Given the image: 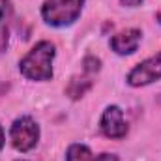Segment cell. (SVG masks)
Here are the masks:
<instances>
[{"label":"cell","instance_id":"obj_10","mask_svg":"<svg viewBox=\"0 0 161 161\" xmlns=\"http://www.w3.org/2000/svg\"><path fill=\"white\" fill-rule=\"evenodd\" d=\"M82 69L86 75H92V73H97L101 69V60L96 58V56H86L82 60Z\"/></svg>","mask_w":161,"mask_h":161},{"label":"cell","instance_id":"obj_7","mask_svg":"<svg viewBox=\"0 0 161 161\" xmlns=\"http://www.w3.org/2000/svg\"><path fill=\"white\" fill-rule=\"evenodd\" d=\"M66 161H118V158L113 154L96 156L86 144H71L66 152Z\"/></svg>","mask_w":161,"mask_h":161},{"label":"cell","instance_id":"obj_4","mask_svg":"<svg viewBox=\"0 0 161 161\" xmlns=\"http://www.w3.org/2000/svg\"><path fill=\"white\" fill-rule=\"evenodd\" d=\"M161 79V53L142 60L141 64H137L129 73H127V84L129 86H146L154 80Z\"/></svg>","mask_w":161,"mask_h":161},{"label":"cell","instance_id":"obj_13","mask_svg":"<svg viewBox=\"0 0 161 161\" xmlns=\"http://www.w3.org/2000/svg\"><path fill=\"white\" fill-rule=\"evenodd\" d=\"M156 17H158V21H159V25H161V9L158 11V15H156Z\"/></svg>","mask_w":161,"mask_h":161},{"label":"cell","instance_id":"obj_2","mask_svg":"<svg viewBox=\"0 0 161 161\" xmlns=\"http://www.w3.org/2000/svg\"><path fill=\"white\" fill-rule=\"evenodd\" d=\"M82 6L84 0H45L41 6V17L51 26H69L80 17Z\"/></svg>","mask_w":161,"mask_h":161},{"label":"cell","instance_id":"obj_11","mask_svg":"<svg viewBox=\"0 0 161 161\" xmlns=\"http://www.w3.org/2000/svg\"><path fill=\"white\" fill-rule=\"evenodd\" d=\"M124 6H127V8H135V6H139V4H142V0H120Z\"/></svg>","mask_w":161,"mask_h":161},{"label":"cell","instance_id":"obj_1","mask_svg":"<svg viewBox=\"0 0 161 161\" xmlns=\"http://www.w3.org/2000/svg\"><path fill=\"white\" fill-rule=\"evenodd\" d=\"M54 54H56V49L51 41L36 43L19 62L21 75L28 80H51Z\"/></svg>","mask_w":161,"mask_h":161},{"label":"cell","instance_id":"obj_9","mask_svg":"<svg viewBox=\"0 0 161 161\" xmlns=\"http://www.w3.org/2000/svg\"><path fill=\"white\" fill-rule=\"evenodd\" d=\"M92 88V80H90V75H75V77H71V80L68 82V86H66V94L71 97V99H79L82 97L88 90Z\"/></svg>","mask_w":161,"mask_h":161},{"label":"cell","instance_id":"obj_8","mask_svg":"<svg viewBox=\"0 0 161 161\" xmlns=\"http://www.w3.org/2000/svg\"><path fill=\"white\" fill-rule=\"evenodd\" d=\"M13 15L11 0H0V53L6 51L9 41V21Z\"/></svg>","mask_w":161,"mask_h":161},{"label":"cell","instance_id":"obj_14","mask_svg":"<svg viewBox=\"0 0 161 161\" xmlns=\"http://www.w3.org/2000/svg\"><path fill=\"white\" fill-rule=\"evenodd\" d=\"M17 161H25V159H17Z\"/></svg>","mask_w":161,"mask_h":161},{"label":"cell","instance_id":"obj_5","mask_svg":"<svg viewBox=\"0 0 161 161\" xmlns=\"http://www.w3.org/2000/svg\"><path fill=\"white\" fill-rule=\"evenodd\" d=\"M99 127L109 139H124L127 135V122L124 120V111L118 105H109L101 114Z\"/></svg>","mask_w":161,"mask_h":161},{"label":"cell","instance_id":"obj_12","mask_svg":"<svg viewBox=\"0 0 161 161\" xmlns=\"http://www.w3.org/2000/svg\"><path fill=\"white\" fill-rule=\"evenodd\" d=\"M4 142H6V137H4V129H2V125H0V150L4 148Z\"/></svg>","mask_w":161,"mask_h":161},{"label":"cell","instance_id":"obj_6","mask_svg":"<svg viewBox=\"0 0 161 161\" xmlns=\"http://www.w3.org/2000/svg\"><path fill=\"white\" fill-rule=\"evenodd\" d=\"M142 38V32L139 28H125L111 38V49L116 54H133L139 49V43Z\"/></svg>","mask_w":161,"mask_h":161},{"label":"cell","instance_id":"obj_3","mask_svg":"<svg viewBox=\"0 0 161 161\" xmlns=\"http://www.w3.org/2000/svg\"><path fill=\"white\" fill-rule=\"evenodd\" d=\"M11 144L19 152H30L40 141V125L30 116H21L11 124L9 129Z\"/></svg>","mask_w":161,"mask_h":161}]
</instances>
